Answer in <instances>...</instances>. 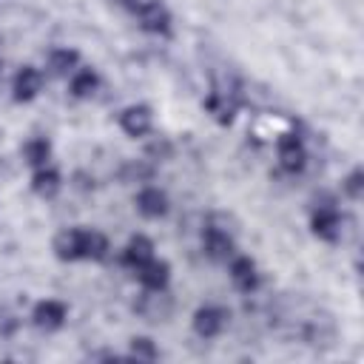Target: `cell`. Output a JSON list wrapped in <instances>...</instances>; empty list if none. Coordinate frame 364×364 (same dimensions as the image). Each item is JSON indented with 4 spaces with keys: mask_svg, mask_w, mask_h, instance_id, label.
Listing matches in <instances>:
<instances>
[{
    "mask_svg": "<svg viewBox=\"0 0 364 364\" xmlns=\"http://www.w3.org/2000/svg\"><path fill=\"white\" fill-rule=\"evenodd\" d=\"M54 250L60 259H102L108 250V239L97 230H63L54 239Z\"/></svg>",
    "mask_w": 364,
    "mask_h": 364,
    "instance_id": "6da1fadb",
    "label": "cell"
},
{
    "mask_svg": "<svg viewBox=\"0 0 364 364\" xmlns=\"http://www.w3.org/2000/svg\"><path fill=\"white\" fill-rule=\"evenodd\" d=\"M225 318H228V313H225L222 307H202V310H196V316H193V330H196L202 338H213V336L222 333Z\"/></svg>",
    "mask_w": 364,
    "mask_h": 364,
    "instance_id": "7a4b0ae2",
    "label": "cell"
},
{
    "mask_svg": "<svg viewBox=\"0 0 364 364\" xmlns=\"http://www.w3.org/2000/svg\"><path fill=\"white\" fill-rule=\"evenodd\" d=\"M119 125H122V131H125V134H131V136H142V134H148V131H151L154 117H151V111H148L145 105H131V108H125V111H122Z\"/></svg>",
    "mask_w": 364,
    "mask_h": 364,
    "instance_id": "3957f363",
    "label": "cell"
},
{
    "mask_svg": "<svg viewBox=\"0 0 364 364\" xmlns=\"http://www.w3.org/2000/svg\"><path fill=\"white\" fill-rule=\"evenodd\" d=\"M279 159L287 171H299L304 165V145L299 142L296 134H284L279 139Z\"/></svg>",
    "mask_w": 364,
    "mask_h": 364,
    "instance_id": "277c9868",
    "label": "cell"
},
{
    "mask_svg": "<svg viewBox=\"0 0 364 364\" xmlns=\"http://www.w3.org/2000/svg\"><path fill=\"white\" fill-rule=\"evenodd\" d=\"M40 85H43L40 71L31 68V65H23V68L17 71V77H14V97H17V100H31V97H37Z\"/></svg>",
    "mask_w": 364,
    "mask_h": 364,
    "instance_id": "5b68a950",
    "label": "cell"
},
{
    "mask_svg": "<svg viewBox=\"0 0 364 364\" xmlns=\"http://www.w3.org/2000/svg\"><path fill=\"white\" fill-rule=\"evenodd\" d=\"M313 230L324 239H336L338 236V210L333 205H318L313 213Z\"/></svg>",
    "mask_w": 364,
    "mask_h": 364,
    "instance_id": "8992f818",
    "label": "cell"
},
{
    "mask_svg": "<svg viewBox=\"0 0 364 364\" xmlns=\"http://www.w3.org/2000/svg\"><path fill=\"white\" fill-rule=\"evenodd\" d=\"M154 259V245L145 239V236H136V239H131L128 242V247H125V253H122V262L128 264V267H134V270H139L145 262H151Z\"/></svg>",
    "mask_w": 364,
    "mask_h": 364,
    "instance_id": "52a82bcc",
    "label": "cell"
},
{
    "mask_svg": "<svg viewBox=\"0 0 364 364\" xmlns=\"http://www.w3.org/2000/svg\"><path fill=\"white\" fill-rule=\"evenodd\" d=\"M136 208H139V213H145V216H162V213L168 210V199H165L162 191L145 188V191L136 193Z\"/></svg>",
    "mask_w": 364,
    "mask_h": 364,
    "instance_id": "ba28073f",
    "label": "cell"
},
{
    "mask_svg": "<svg viewBox=\"0 0 364 364\" xmlns=\"http://www.w3.org/2000/svg\"><path fill=\"white\" fill-rule=\"evenodd\" d=\"M136 276H139V282H142L148 290H162L165 282H168V264L151 259V262H145V264L136 270Z\"/></svg>",
    "mask_w": 364,
    "mask_h": 364,
    "instance_id": "9c48e42d",
    "label": "cell"
},
{
    "mask_svg": "<svg viewBox=\"0 0 364 364\" xmlns=\"http://www.w3.org/2000/svg\"><path fill=\"white\" fill-rule=\"evenodd\" d=\"M230 279L236 282L239 290H253L256 282H259V276H256V264H253L250 259H245V256L233 259V262H230Z\"/></svg>",
    "mask_w": 364,
    "mask_h": 364,
    "instance_id": "30bf717a",
    "label": "cell"
},
{
    "mask_svg": "<svg viewBox=\"0 0 364 364\" xmlns=\"http://www.w3.org/2000/svg\"><path fill=\"white\" fill-rule=\"evenodd\" d=\"M205 253H208L210 259H228V256L233 253L230 236L222 233V230H216V228H208V230H205Z\"/></svg>",
    "mask_w": 364,
    "mask_h": 364,
    "instance_id": "8fae6325",
    "label": "cell"
},
{
    "mask_svg": "<svg viewBox=\"0 0 364 364\" xmlns=\"http://www.w3.org/2000/svg\"><path fill=\"white\" fill-rule=\"evenodd\" d=\"M63 318H65V307L60 304V301H40L37 307H34V321L40 324V327H60L63 324Z\"/></svg>",
    "mask_w": 364,
    "mask_h": 364,
    "instance_id": "7c38bea8",
    "label": "cell"
},
{
    "mask_svg": "<svg viewBox=\"0 0 364 364\" xmlns=\"http://www.w3.org/2000/svg\"><path fill=\"white\" fill-rule=\"evenodd\" d=\"M74 65H77V51H71V48H54L48 54V68L54 74H68V71H74Z\"/></svg>",
    "mask_w": 364,
    "mask_h": 364,
    "instance_id": "4fadbf2b",
    "label": "cell"
},
{
    "mask_svg": "<svg viewBox=\"0 0 364 364\" xmlns=\"http://www.w3.org/2000/svg\"><path fill=\"white\" fill-rule=\"evenodd\" d=\"M94 88H97V74L91 68H80L71 74V94L74 97H88V94H94Z\"/></svg>",
    "mask_w": 364,
    "mask_h": 364,
    "instance_id": "5bb4252c",
    "label": "cell"
},
{
    "mask_svg": "<svg viewBox=\"0 0 364 364\" xmlns=\"http://www.w3.org/2000/svg\"><path fill=\"white\" fill-rule=\"evenodd\" d=\"M57 188H60V176H57V171H51V168L43 165V168L34 173V191H37L40 196H54Z\"/></svg>",
    "mask_w": 364,
    "mask_h": 364,
    "instance_id": "9a60e30c",
    "label": "cell"
},
{
    "mask_svg": "<svg viewBox=\"0 0 364 364\" xmlns=\"http://www.w3.org/2000/svg\"><path fill=\"white\" fill-rule=\"evenodd\" d=\"M23 154H26V159H28L31 165L43 168V165L48 162V142H46V139H31V142H26Z\"/></svg>",
    "mask_w": 364,
    "mask_h": 364,
    "instance_id": "2e32d148",
    "label": "cell"
},
{
    "mask_svg": "<svg viewBox=\"0 0 364 364\" xmlns=\"http://www.w3.org/2000/svg\"><path fill=\"white\" fill-rule=\"evenodd\" d=\"M134 353L136 355H145V358H154V350H151L148 338H134Z\"/></svg>",
    "mask_w": 364,
    "mask_h": 364,
    "instance_id": "e0dca14e",
    "label": "cell"
},
{
    "mask_svg": "<svg viewBox=\"0 0 364 364\" xmlns=\"http://www.w3.org/2000/svg\"><path fill=\"white\" fill-rule=\"evenodd\" d=\"M358 188H361V173L355 171V173L347 179V191H350V196H358Z\"/></svg>",
    "mask_w": 364,
    "mask_h": 364,
    "instance_id": "ac0fdd59",
    "label": "cell"
}]
</instances>
